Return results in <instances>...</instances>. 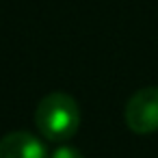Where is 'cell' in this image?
Returning <instances> with one entry per match:
<instances>
[{
    "mask_svg": "<svg viewBox=\"0 0 158 158\" xmlns=\"http://www.w3.org/2000/svg\"><path fill=\"white\" fill-rule=\"evenodd\" d=\"M35 126L39 134L50 143L69 141L80 128L78 102L63 91H52L44 95L35 108Z\"/></svg>",
    "mask_w": 158,
    "mask_h": 158,
    "instance_id": "1",
    "label": "cell"
},
{
    "mask_svg": "<svg viewBox=\"0 0 158 158\" xmlns=\"http://www.w3.org/2000/svg\"><path fill=\"white\" fill-rule=\"evenodd\" d=\"M126 126L136 134H152L158 130V87L136 91L123 110Z\"/></svg>",
    "mask_w": 158,
    "mask_h": 158,
    "instance_id": "2",
    "label": "cell"
},
{
    "mask_svg": "<svg viewBox=\"0 0 158 158\" xmlns=\"http://www.w3.org/2000/svg\"><path fill=\"white\" fill-rule=\"evenodd\" d=\"M0 158H50V154L41 139L26 130H18L0 139Z\"/></svg>",
    "mask_w": 158,
    "mask_h": 158,
    "instance_id": "3",
    "label": "cell"
},
{
    "mask_svg": "<svg viewBox=\"0 0 158 158\" xmlns=\"http://www.w3.org/2000/svg\"><path fill=\"white\" fill-rule=\"evenodd\" d=\"M50 158H85L76 147H72V145H59L52 154H50Z\"/></svg>",
    "mask_w": 158,
    "mask_h": 158,
    "instance_id": "4",
    "label": "cell"
}]
</instances>
